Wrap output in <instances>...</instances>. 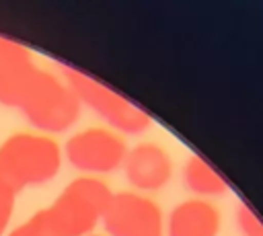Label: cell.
Segmentation results:
<instances>
[{
  "label": "cell",
  "instance_id": "6da1fadb",
  "mask_svg": "<svg viewBox=\"0 0 263 236\" xmlns=\"http://www.w3.org/2000/svg\"><path fill=\"white\" fill-rule=\"evenodd\" d=\"M0 105L18 109L39 131L62 133L80 117V99L53 74L31 66L0 84Z\"/></svg>",
  "mask_w": 263,
  "mask_h": 236
},
{
  "label": "cell",
  "instance_id": "7a4b0ae2",
  "mask_svg": "<svg viewBox=\"0 0 263 236\" xmlns=\"http://www.w3.org/2000/svg\"><path fill=\"white\" fill-rule=\"evenodd\" d=\"M62 166L58 142L41 133H12L0 144V183L14 193L51 181Z\"/></svg>",
  "mask_w": 263,
  "mask_h": 236
},
{
  "label": "cell",
  "instance_id": "3957f363",
  "mask_svg": "<svg viewBox=\"0 0 263 236\" xmlns=\"http://www.w3.org/2000/svg\"><path fill=\"white\" fill-rule=\"evenodd\" d=\"M111 189L95 176H78L47 207L62 236H90L111 203Z\"/></svg>",
  "mask_w": 263,
  "mask_h": 236
},
{
  "label": "cell",
  "instance_id": "277c9868",
  "mask_svg": "<svg viewBox=\"0 0 263 236\" xmlns=\"http://www.w3.org/2000/svg\"><path fill=\"white\" fill-rule=\"evenodd\" d=\"M62 74L66 78V84L80 99V103L88 105L111 127H115L123 133H142L150 127L152 119L144 109H140L125 96L117 94L115 90L107 88L103 82H99L70 66H62Z\"/></svg>",
  "mask_w": 263,
  "mask_h": 236
},
{
  "label": "cell",
  "instance_id": "5b68a950",
  "mask_svg": "<svg viewBox=\"0 0 263 236\" xmlns=\"http://www.w3.org/2000/svg\"><path fill=\"white\" fill-rule=\"evenodd\" d=\"M64 154L76 170L103 174L123 166L127 146L117 133L103 127H90L70 135L64 146Z\"/></svg>",
  "mask_w": 263,
  "mask_h": 236
},
{
  "label": "cell",
  "instance_id": "8992f818",
  "mask_svg": "<svg viewBox=\"0 0 263 236\" xmlns=\"http://www.w3.org/2000/svg\"><path fill=\"white\" fill-rule=\"evenodd\" d=\"M101 222L109 236H162L158 203L132 191L113 193Z\"/></svg>",
  "mask_w": 263,
  "mask_h": 236
},
{
  "label": "cell",
  "instance_id": "52a82bcc",
  "mask_svg": "<svg viewBox=\"0 0 263 236\" xmlns=\"http://www.w3.org/2000/svg\"><path fill=\"white\" fill-rule=\"evenodd\" d=\"M125 179L140 191H158L173 176V160L156 142H142L127 150L123 160Z\"/></svg>",
  "mask_w": 263,
  "mask_h": 236
},
{
  "label": "cell",
  "instance_id": "ba28073f",
  "mask_svg": "<svg viewBox=\"0 0 263 236\" xmlns=\"http://www.w3.org/2000/svg\"><path fill=\"white\" fill-rule=\"evenodd\" d=\"M222 226L220 209L201 197L177 203L166 220L168 236H218Z\"/></svg>",
  "mask_w": 263,
  "mask_h": 236
},
{
  "label": "cell",
  "instance_id": "9c48e42d",
  "mask_svg": "<svg viewBox=\"0 0 263 236\" xmlns=\"http://www.w3.org/2000/svg\"><path fill=\"white\" fill-rule=\"evenodd\" d=\"M183 183L191 193L199 195L201 199L220 197L228 191V183L214 170L212 164H208L197 154L187 158V162L183 166Z\"/></svg>",
  "mask_w": 263,
  "mask_h": 236
},
{
  "label": "cell",
  "instance_id": "30bf717a",
  "mask_svg": "<svg viewBox=\"0 0 263 236\" xmlns=\"http://www.w3.org/2000/svg\"><path fill=\"white\" fill-rule=\"evenodd\" d=\"M31 53L25 45L0 37V84L31 68Z\"/></svg>",
  "mask_w": 263,
  "mask_h": 236
},
{
  "label": "cell",
  "instance_id": "8fae6325",
  "mask_svg": "<svg viewBox=\"0 0 263 236\" xmlns=\"http://www.w3.org/2000/svg\"><path fill=\"white\" fill-rule=\"evenodd\" d=\"M8 236H62V232L58 230L53 218L49 215V211L45 207V209H39L37 213H33L25 224L14 228Z\"/></svg>",
  "mask_w": 263,
  "mask_h": 236
},
{
  "label": "cell",
  "instance_id": "7c38bea8",
  "mask_svg": "<svg viewBox=\"0 0 263 236\" xmlns=\"http://www.w3.org/2000/svg\"><path fill=\"white\" fill-rule=\"evenodd\" d=\"M236 224L242 232V236H263V224L261 220L242 203L236 209Z\"/></svg>",
  "mask_w": 263,
  "mask_h": 236
},
{
  "label": "cell",
  "instance_id": "4fadbf2b",
  "mask_svg": "<svg viewBox=\"0 0 263 236\" xmlns=\"http://www.w3.org/2000/svg\"><path fill=\"white\" fill-rule=\"evenodd\" d=\"M14 199H16V193L10 187H6L4 183H0V236L4 234V230L8 228V222L12 218Z\"/></svg>",
  "mask_w": 263,
  "mask_h": 236
},
{
  "label": "cell",
  "instance_id": "5bb4252c",
  "mask_svg": "<svg viewBox=\"0 0 263 236\" xmlns=\"http://www.w3.org/2000/svg\"><path fill=\"white\" fill-rule=\"evenodd\" d=\"M90 236H97V234H90Z\"/></svg>",
  "mask_w": 263,
  "mask_h": 236
}]
</instances>
